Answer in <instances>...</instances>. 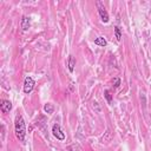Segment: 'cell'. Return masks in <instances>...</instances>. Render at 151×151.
I'll list each match as a JSON object with an SVG mask.
<instances>
[{"instance_id": "obj_11", "label": "cell", "mask_w": 151, "mask_h": 151, "mask_svg": "<svg viewBox=\"0 0 151 151\" xmlns=\"http://www.w3.org/2000/svg\"><path fill=\"white\" fill-rule=\"evenodd\" d=\"M104 96H105V98H106L107 103H109V104H111V103H112V94H111L110 90H105V91H104Z\"/></svg>"}, {"instance_id": "obj_6", "label": "cell", "mask_w": 151, "mask_h": 151, "mask_svg": "<svg viewBox=\"0 0 151 151\" xmlns=\"http://www.w3.org/2000/svg\"><path fill=\"white\" fill-rule=\"evenodd\" d=\"M29 25H31L29 18H28V17H22V20H21V28H22L24 31H27V29L29 28Z\"/></svg>"}, {"instance_id": "obj_1", "label": "cell", "mask_w": 151, "mask_h": 151, "mask_svg": "<svg viewBox=\"0 0 151 151\" xmlns=\"http://www.w3.org/2000/svg\"><path fill=\"white\" fill-rule=\"evenodd\" d=\"M14 129H15V136L20 142H25V136H26V125L25 120L21 114L15 116V123H14Z\"/></svg>"}, {"instance_id": "obj_3", "label": "cell", "mask_w": 151, "mask_h": 151, "mask_svg": "<svg viewBox=\"0 0 151 151\" xmlns=\"http://www.w3.org/2000/svg\"><path fill=\"white\" fill-rule=\"evenodd\" d=\"M34 80H33V78L32 77H26L25 78V81H24V92L25 93H31L32 92V90H33V87H34Z\"/></svg>"}, {"instance_id": "obj_4", "label": "cell", "mask_w": 151, "mask_h": 151, "mask_svg": "<svg viewBox=\"0 0 151 151\" xmlns=\"http://www.w3.org/2000/svg\"><path fill=\"white\" fill-rule=\"evenodd\" d=\"M52 133H53V136H54L57 139H59V140H64V139H65V133L61 131L60 125L57 124V123L52 126Z\"/></svg>"}, {"instance_id": "obj_12", "label": "cell", "mask_w": 151, "mask_h": 151, "mask_svg": "<svg viewBox=\"0 0 151 151\" xmlns=\"http://www.w3.org/2000/svg\"><path fill=\"white\" fill-rule=\"evenodd\" d=\"M110 139H111V132H110V130H107V131L105 132V136H103L101 142H103V143H107V142H110Z\"/></svg>"}, {"instance_id": "obj_9", "label": "cell", "mask_w": 151, "mask_h": 151, "mask_svg": "<svg viewBox=\"0 0 151 151\" xmlns=\"http://www.w3.org/2000/svg\"><path fill=\"white\" fill-rule=\"evenodd\" d=\"M44 111H45L46 113L51 114V113H53V111H54V106H53L52 104L47 103V104H45V106H44Z\"/></svg>"}, {"instance_id": "obj_5", "label": "cell", "mask_w": 151, "mask_h": 151, "mask_svg": "<svg viewBox=\"0 0 151 151\" xmlns=\"http://www.w3.org/2000/svg\"><path fill=\"white\" fill-rule=\"evenodd\" d=\"M0 109H1V112L2 113H8L12 109V103L9 100H2L1 101V105H0Z\"/></svg>"}, {"instance_id": "obj_8", "label": "cell", "mask_w": 151, "mask_h": 151, "mask_svg": "<svg viewBox=\"0 0 151 151\" xmlns=\"http://www.w3.org/2000/svg\"><path fill=\"white\" fill-rule=\"evenodd\" d=\"M94 44L96 45H98V46H101V47H104V46H106V40L103 38V37H98L96 40H94Z\"/></svg>"}, {"instance_id": "obj_7", "label": "cell", "mask_w": 151, "mask_h": 151, "mask_svg": "<svg viewBox=\"0 0 151 151\" xmlns=\"http://www.w3.org/2000/svg\"><path fill=\"white\" fill-rule=\"evenodd\" d=\"M67 66H68V71H70V72H73V71H74V66H76V59H74V57H73V55H70V57H68Z\"/></svg>"}, {"instance_id": "obj_2", "label": "cell", "mask_w": 151, "mask_h": 151, "mask_svg": "<svg viewBox=\"0 0 151 151\" xmlns=\"http://www.w3.org/2000/svg\"><path fill=\"white\" fill-rule=\"evenodd\" d=\"M97 7H98V12H99V15H100V19L103 22H107L109 21V14L104 7V5L101 4V1H97Z\"/></svg>"}, {"instance_id": "obj_13", "label": "cell", "mask_w": 151, "mask_h": 151, "mask_svg": "<svg viewBox=\"0 0 151 151\" xmlns=\"http://www.w3.org/2000/svg\"><path fill=\"white\" fill-rule=\"evenodd\" d=\"M114 87H118L119 85H120V80H119V78H114Z\"/></svg>"}, {"instance_id": "obj_10", "label": "cell", "mask_w": 151, "mask_h": 151, "mask_svg": "<svg viewBox=\"0 0 151 151\" xmlns=\"http://www.w3.org/2000/svg\"><path fill=\"white\" fill-rule=\"evenodd\" d=\"M114 35H116V39L119 41L120 38H122V29H120L119 26H116V27H114Z\"/></svg>"}]
</instances>
